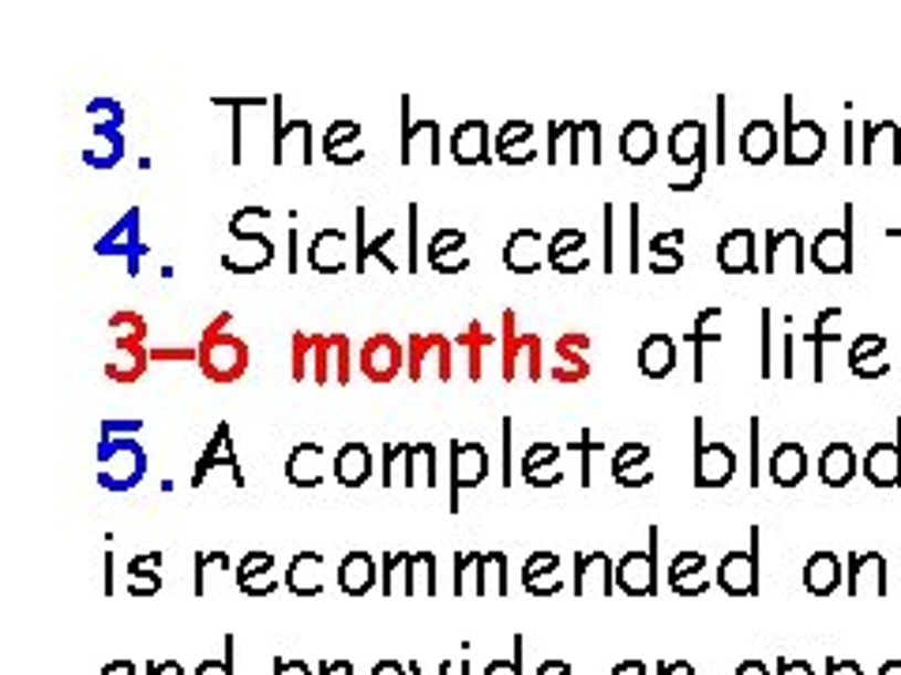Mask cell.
<instances>
[{
  "instance_id": "60d3db41",
  "label": "cell",
  "mask_w": 901,
  "mask_h": 675,
  "mask_svg": "<svg viewBox=\"0 0 901 675\" xmlns=\"http://www.w3.org/2000/svg\"><path fill=\"white\" fill-rule=\"evenodd\" d=\"M158 559H163V556L155 551V556H136L128 563V570H132V593H136V597L158 593V586H163V582H158V574H155Z\"/></svg>"
},
{
  "instance_id": "5bb4252c",
  "label": "cell",
  "mask_w": 901,
  "mask_h": 675,
  "mask_svg": "<svg viewBox=\"0 0 901 675\" xmlns=\"http://www.w3.org/2000/svg\"><path fill=\"white\" fill-rule=\"evenodd\" d=\"M541 260H548V249L541 244L534 230H518L504 249V267L511 274H534L541 271Z\"/></svg>"
},
{
  "instance_id": "e0dca14e",
  "label": "cell",
  "mask_w": 901,
  "mask_h": 675,
  "mask_svg": "<svg viewBox=\"0 0 901 675\" xmlns=\"http://www.w3.org/2000/svg\"><path fill=\"white\" fill-rule=\"evenodd\" d=\"M650 458V446L647 443H624L620 454L612 458V477L616 484H624V488H647L653 481V473L642 470V462Z\"/></svg>"
},
{
  "instance_id": "d590c367",
  "label": "cell",
  "mask_w": 901,
  "mask_h": 675,
  "mask_svg": "<svg viewBox=\"0 0 901 675\" xmlns=\"http://www.w3.org/2000/svg\"><path fill=\"white\" fill-rule=\"evenodd\" d=\"M680 244H684V230H672V233H658L650 241V252H653V263L650 267L658 274H677L684 267V252H680Z\"/></svg>"
},
{
  "instance_id": "7402d4cb",
  "label": "cell",
  "mask_w": 901,
  "mask_h": 675,
  "mask_svg": "<svg viewBox=\"0 0 901 675\" xmlns=\"http://www.w3.org/2000/svg\"><path fill=\"white\" fill-rule=\"evenodd\" d=\"M222 365H230L233 376L244 372V346H241V341H233V338H207L203 341V372L226 379Z\"/></svg>"
},
{
  "instance_id": "30bf717a",
  "label": "cell",
  "mask_w": 901,
  "mask_h": 675,
  "mask_svg": "<svg viewBox=\"0 0 901 675\" xmlns=\"http://www.w3.org/2000/svg\"><path fill=\"white\" fill-rule=\"evenodd\" d=\"M865 477L876 488H894L901 484V416H898V443H876L865 454Z\"/></svg>"
},
{
  "instance_id": "8d00e7d4",
  "label": "cell",
  "mask_w": 901,
  "mask_h": 675,
  "mask_svg": "<svg viewBox=\"0 0 901 675\" xmlns=\"http://www.w3.org/2000/svg\"><path fill=\"white\" fill-rule=\"evenodd\" d=\"M391 236H395V230H387V233H379L376 241H368L365 236V207H357V263H354L357 274H365L368 260H376V263H384L387 271H395V263L384 255V244L391 241Z\"/></svg>"
},
{
  "instance_id": "94428289",
  "label": "cell",
  "mask_w": 901,
  "mask_h": 675,
  "mask_svg": "<svg viewBox=\"0 0 901 675\" xmlns=\"http://www.w3.org/2000/svg\"><path fill=\"white\" fill-rule=\"evenodd\" d=\"M373 675H402V664L384 661V664H376V672H373Z\"/></svg>"
},
{
  "instance_id": "74e56055",
  "label": "cell",
  "mask_w": 901,
  "mask_h": 675,
  "mask_svg": "<svg viewBox=\"0 0 901 675\" xmlns=\"http://www.w3.org/2000/svg\"><path fill=\"white\" fill-rule=\"evenodd\" d=\"M590 578H597L605 593H609L612 578H609V559H605V551H594V556H578V563H575V593H590Z\"/></svg>"
},
{
  "instance_id": "603a6c76",
  "label": "cell",
  "mask_w": 901,
  "mask_h": 675,
  "mask_svg": "<svg viewBox=\"0 0 901 675\" xmlns=\"http://www.w3.org/2000/svg\"><path fill=\"white\" fill-rule=\"evenodd\" d=\"M653 155H658V131H653L650 120H631L620 136V158L631 161V166H647Z\"/></svg>"
},
{
  "instance_id": "e575fe53",
  "label": "cell",
  "mask_w": 901,
  "mask_h": 675,
  "mask_svg": "<svg viewBox=\"0 0 901 675\" xmlns=\"http://www.w3.org/2000/svg\"><path fill=\"white\" fill-rule=\"evenodd\" d=\"M688 341L695 349V383H703V349L706 341H721V308H706L699 312V319L691 323Z\"/></svg>"
},
{
  "instance_id": "9a60e30c",
  "label": "cell",
  "mask_w": 901,
  "mask_h": 675,
  "mask_svg": "<svg viewBox=\"0 0 901 675\" xmlns=\"http://www.w3.org/2000/svg\"><path fill=\"white\" fill-rule=\"evenodd\" d=\"M324 155L335 161V166H354V161L365 158V147H360V125L357 120H335L324 136Z\"/></svg>"
},
{
  "instance_id": "9f6ffc18",
  "label": "cell",
  "mask_w": 901,
  "mask_h": 675,
  "mask_svg": "<svg viewBox=\"0 0 901 675\" xmlns=\"http://www.w3.org/2000/svg\"><path fill=\"white\" fill-rule=\"evenodd\" d=\"M196 675H230V657L226 661H214V664H203Z\"/></svg>"
},
{
  "instance_id": "f907efd6",
  "label": "cell",
  "mask_w": 901,
  "mask_h": 675,
  "mask_svg": "<svg viewBox=\"0 0 901 675\" xmlns=\"http://www.w3.org/2000/svg\"><path fill=\"white\" fill-rule=\"evenodd\" d=\"M763 376H771V308L763 312Z\"/></svg>"
},
{
  "instance_id": "03108f58",
  "label": "cell",
  "mask_w": 901,
  "mask_h": 675,
  "mask_svg": "<svg viewBox=\"0 0 901 675\" xmlns=\"http://www.w3.org/2000/svg\"><path fill=\"white\" fill-rule=\"evenodd\" d=\"M661 675H695V672L688 664H669V668H661Z\"/></svg>"
},
{
  "instance_id": "f1b7e54d",
  "label": "cell",
  "mask_w": 901,
  "mask_h": 675,
  "mask_svg": "<svg viewBox=\"0 0 901 675\" xmlns=\"http://www.w3.org/2000/svg\"><path fill=\"white\" fill-rule=\"evenodd\" d=\"M868 586H871V593H879L883 597V589H887V563H883V556H852V563H849V593L857 597V593H868Z\"/></svg>"
},
{
  "instance_id": "9c48e42d",
  "label": "cell",
  "mask_w": 901,
  "mask_h": 675,
  "mask_svg": "<svg viewBox=\"0 0 901 675\" xmlns=\"http://www.w3.org/2000/svg\"><path fill=\"white\" fill-rule=\"evenodd\" d=\"M669 155H672L677 166H691V161H695L699 177H703V169H706V128H703V120H684V125L672 128Z\"/></svg>"
},
{
  "instance_id": "cb8c5ba5",
  "label": "cell",
  "mask_w": 901,
  "mask_h": 675,
  "mask_svg": "<svg viewBox=\"0 0 901 675\" xmlns=\"http://www.w3.org/2000/svg\"><path fill=\"white\" fill-rule=\"evenodd\" d=\"M286 582H290L293 593L316 597L319 586H324V556H319V551H297V556H293V563H290Z\"/></svg>"
},
{
  "instance_id": "003e7915",
  "label": "cell",
  "mask_w": 901,
  "mask_h": 675,
  "mask_svg": "<svg viewBox=\"0 0 901 675\" xmlns=\"http://www.w3.org/2000/svg\"><path fill=\"white\" fill-rule=\"evenodd\" d=\"M879 675H901V664H898V661H894V664H887V668L879 672Z\"/></svg>"
},
{
  "instance_id": "f546056e",
  "label": "cell",
  "mask_w": 901,
  "mask_h": 675,
  "mask_svg": "<svg viewBox=\"0 0 901 675\" xmlns=\"http://www.w3.org/2000/svg\"><path fill=\"white\" fill-rule=\"evenodd\" d=\"M827 341H841V308H823L808 330V346L815 360V383H823V349Z\"/></svg>"
},
{
  "instance_id": "816d5d0a",
  "label": "cell",
  "mask_w": 901,
  "mask_h": 675,
  "mask_svg": "<svg viewBox=\"0 0 901 675\" xmlns=\"http://www.w3.org/2000/svg\"><path fill=\"white\" fill-rule=\"evenodd\" d=\"M553 271H559V274L586 271V260H583V255H572V260H559V263H553Z\"/></svg>"
},
{
  "instance_id": "f35d334b",
  "label": "cell",
  "mask_w": 901,
  "mask_h": 675,
  "mask_svg": "<svg viewBox=\"0 0 901 675\" xmlns=\"http://www.w3.org/2000/svg\"><path fill=\"white\" fill-rule=\"evenodd\" d=\"M530 136H534V125H526V120H511V125H504V131L496 136V155L511 161V166H526L530 158L518 155V143H526Z\"/></svg>"
},
{
  "instance_id": "4316f807",
  "label": "cell",
  "mask_w": 901,
  "mask_h": 675,
  "mask_svg": "<svg viewBox=\"0 0 901 675\" xmlns=\"http://www.w3.org/2000/svg\"><path fill=\"white\" fill-rule=\"evenodd\" d=\"M639 368L647 379H666L677 368V346L669 335H650L639 349Z\"/></svg>"
},
{
  "instance_id": "681fc988",
  "label": "cell",
  "mask_w": 901,
  "mask_h": 675,
  "mask_svg": "<svg viewBox=\"0 0 901 675\" xmlns=\"http://www.w3.org/2000/svg\"><path fill=\"white\" fill-rule=\"evenodd\" d=\"M612 207L605 203V271H612Z\"/></svg>"
},
{
  "instance_id": "d6986e66",
  "label": "cell",
  "mask_w": 901,
  "mask_h": 675,
  "mask_svg": "<svg viewBox=\"0 0 901 675\" xmlns=\"http://www.w3.org/2000/svg\"><path fill=\"white\" fill-rule=\"evenodd\" d=\"M218 462H226L233 470V484H244V473H241V462H237V454H233V443H230V424H218V432H214V443L207 446V454L203 458H199V465H196V477H192V484L199 488V484L207 481V473L214 470Z\"/></svg>"
},
{
  "instance_id": "4dcf8cb0",
  "label": "cell",
  "mask_w": 901,
  "mask_h": 675,
  "mask_svg": "<svg viewBox=\"0 0 901 675\" xmlns=\"http://www.w3.org/2000/svg\"><path fill=\"white\" fill-rule=\"evenodd\" d=\"M271 567H274V559L268 556V551H249V556L241 559V570H237V582H241L244 593L268 597V593H274Z\"/></svg>"
},
{
  "instance_id": "1f68e13d",
  "label": "cell",
  "mask_w": 901,
  "mask_h": 675,
  "mask_svg": "<svg viewBox=\"0 0 901 675\" xmlns=\"http://www.w3.org/2000/svg\"><path fill=\"white\" fill-rule=\"evenodd\" d=\"M373 582H376V563L368 551H349L343 563H338V586H343L349 597L368 593Z\"/></svg>"
},
{
  "instance_id": "52a82bcc",
  "label": "cell",
  "mask_w": 901,
  "mask_h": 675,
  "mask_svg": "<svg viewBox=\"0 0 901 675\" xmlns=\"http://www.w3.org/2000/svg\"><path fill=\"white\" fill-rule=\"evenodd\" d=\"M717 582L725 593L733 597H747L758 589V559H755V548L752 551H729L725 559H721L717 567Z\"/></svg>"
},
{
  "instance_id": "7c38bea8",
  "label": "cell",
  "mask_w": 901,
  "mask_h": 675,
  "mask_svg": "<svg viewBox=\"0 0 901 675\" xmlns=\"http://www.w3.org/2000/svg\"><path fill=\"white\" fill-rule=\"evenodd\" d=\"M286 481L293 488H316L324 481V446L319 443H297L286 458Z\"/></svg>"
},
{
  "instance_id": "ee69618b",
  "label": "cell",
  "mask_w": 901,
  "mask_h": 675,
  "mask_svg": "<svg viewBox=\"0 0 901 675\" xmlns=\"http://www.w3.org/2000/svg\"><path fill=\"white\" fill-rule=\"evenodd\" d=\"M583 244H586V236L578 230H559L553 236V244H548V267L559 263V260H572V252H578Z\"/></svg>"
},
{
  "instance_id": "83f0119b",
  "label": "cell",
  "mask_w": 901,
  "mask_h": 675,
  "mask_svg": "<svg viewBox=\"0 0 901 675\" xmlns=\"http://www.w3.org/2000/svg\"><path fill=\"white\" fill-rule=\"evenodd\" d=\"M308 263H312V271H319V274H338V271H343L346 267L343 233H338V230L316 233V241H312V249H308Z\"/></svg>"
},
{
  "instance_id": "2e32d148",
  "label": "cell",
  "mask_w": 901,
  "mask_h": 675,
  "mask_svg": "<svg viewBox=\"0 0 901 675\" xmlns=\"http://www.w3.org/2000/svg\"><path fill=\"white\" fill-rule=\"evenodd\" d=\"M808 473V454L800 443H777L771 454V481L777 488H796Z\"/></svg>"
},
{
  "instance_id": "91938a15",
  "label": "cell",
  "mask_w": 901,
  "mask_h": 675,
  "mask_svg": "<svg viewBox=\"0 0 901 675\" xmlns=\"http://www.w3.org/2000/svg\"><path fill=\"white\" fill-rule=\"evenodd\" d=\"M612 675H647V672H642V664H639V661H624Z\"/></svg>"
},
{
  "instance_id": "7bdbcfd3",
  "label": "cell",
  "mask_w": 901,
  "mask_h": 675,
  "mask_svg": "<svg viewBox=\"0 0 901 675\" xmlns=\"http://www.w3.org/2000/svg\"><path fill=\"white\" fill-rule=\"evenodd\" d=\"M436 556L432 551H421V556H410V593H417V586H421V593H432L436 582Z\"/></svg>"
},
{
  "instance_id": "3957f363",
  "label": "cell",
  "mask_w": 901,
  "mask_h": 675,
  "mask_svg": "<svg viewBox=\"0 0 901 675\" xmlns=\"http://www.w3.org/2000/svg\"><path fill=\"white\" fill-rule=\"evenodd\" d=\"M736 473V454L725 443L703 440V416H695V484L699 488H725Z\"/></svg>"
},
{
  "instance_id": "e7e4bbea",
  "label": "cell",
  "mask_w": 901,
  "mask_h": 675,
  "mask_svg": "<svg viewBox=\"0 0 901 675\" xmlns=\"http://www.w3.org/2000/svg\"><path fill=\"white\" fill-rule=\"evenodd\" d=\"M102 675H132V664L128 661H117V664H109V668L102 672Z\"/></svg>"
},
{
  "instance_id": "ac0fdd59",
  "label": "cell",
  "mask_w": 901,
  "mask_h": 675,
  "mask_svg": "<svg viewBox=\"0 0 901 675\" xmlns=\"http://www.w3.org/2000/svg\"><path fill=\"white\" fill-rule=\"evenodd\" d=\"M136 225H139V211H128L125 222L113 225V233L106 236V241H98V255L125 252V263H128L132 274L139 271V255H144V244H139V236H136Z\"/></svg>"
},
{
  "instance_id": "8992f818",
  "label": "cell",
  "mask_w": 901,
  "mask_h": 675,
  "mask_svg": "<svg viewBox=\"0 0 901 675\" xmlns=\"http://www.w3.org/2000/svg\"><path fill=\"white\" fill-rule=\"evenodd\" d=\"M451 515H459V492L462 488H478L481 481L489 477V454L481 443H454L451 446Z\"/></svg>"
},
{
  "instance_id": "7dc6e473",
  "label": "cell",
  "mask_w": 901,
  "mask_h": 675,
  "mask_svg": "<svg viewBox=\"0 0 901 675\" xmlns=\"http://www.w3.org/2000/svg\"><path fill=\"white\" fill-rule=\"evenodd\" d=\"M567 451H578L583 454V488H590V454L601 451V443L590 440V432H583V440L578 443H567Z\"/></svg>"
},
{
  "instance_id": "d6a6232c",
  "label": "cell",
  "mask_w": 901,
  "mask_h": 675,
  "mask_svg": "<svg viewBox=\"0 0 901 675\" xmlns=\"http://www.w3.org/2000/svg\"><path fill=\"white\" fill-rule=\"evenodd\" d=\"M774 150H777V128L771 120H752V125L744 128V136H740V155H744V161H752V166L771 161Z\"/></svg>"
},
{
  "instance_id": "44dd1931",
  "label": "cell",
  "mask_w": 901,
  "mask_h": 675,
  "mask_svg": "<svg viewBox=\"0 0 901 675\" xmlns=\"http://www.w3.org/2000/svg\"><path fill=\"white\" fill-rule=\"evenodd\" d=\"M559 446L556 443H534L530 446V454L523 458V477L526 484H534V488H553V484L564 481V473L553 470Z\"/></svg>"
},
{
  "instance_id": "6f0895ef",
  "label": "cell",
  "mask_w": 901,
  "mask_h": 675,
  "mask_svg": "<svg viewBox=\"0 0 901 675\" xmlns=\"http://www.w3.org/2000/svg\"><path fill=\"white\" fill-rule=\"evenodd\" d=\"M274 668H279V675H308L305 664H290V661H279Z\"/></svg>"
},
{
  "instance_id": "11a10c76",
  "label": "cell",
  "mask_w": 901,
  "mask_h": 675,
  "mask_svg": "<svg viewBox=\"0 0 901 675\" xmlns=\"http://www.w3.org/2000/svg\"><path fill=\"white\" fill-rule=\"evenodd\" d=\"M504 462H507V473H504V484L511 488V416L504 421Z\"/></svg>"
},
{
  "instance_id": "277c9868",
  "label": "cell",
  "mask_w": 901,
  "mask_h": 675,
  "mask_svg": "<svg viewBox=\"0 0 901 675\" xmlns=\"http://www.w3.org/2000/svg\"><path fill=\"white\" fill-rule=\"evenodd\" d=\"M827 150V131L815 120L793 117V98H785V161L789 166H815Z\"/></svg>"
},
{
  "instance_id": "6125c7cd",
  "label": "cell",
  "mask_w": 901,
  "mask_h": 675,
  "mask_svg": "<svg viewBox=\"0 0 901 675\" xmlns=\"http://www.w3.org/2000/svg\"><path fill=\"white\" fill-rule=\"evenodd\" d=\"M537 675H572V672H567V664L553 661V664H545V668H537Z\"/></svg>"
},
{
  "instance_id": "6da1fadb",
  "label": "cell",
  "mask_w": 901,
  "mask_h": 675,
  "mask_svg": "<svg viewBox=\"0 0 901 675\" xmlns=\"http://www.w3.org/2000/svg\"><path fill=\"white\" fill-rule=\"evenodd\" d=\"M147 473V454L139 451L136 440H102V465L98 481L109 492H128L144 481Z\"/></svg>"
},
{
  "instance_id": "8fae6325",
  "label": "cell",
  "mask_w": 901,
  "mask_h": 675,
  "mask_svg": "<svg viewBox=\"0 0 901 675\" xmlns=\"http://www.w3.org/2000/svg\"><path fill=\"white\" fill-rule=\"evenodd\" d=\"M451 155H454V161H459V166H489L492 155H489V128H485V120H462V125L454 128Z\"/></svg>"
},
{
  "instance_id": "4fadbf2b",
  "label": "cell",
  "mask_w": 901,
  "mask_h": 675,
  "mask_svg": "<svg viewBox=\"0 0 901 675\" xmlns=\"http://www.w3.org/2000/svg\"><path fill=\"white\" fill-rule=\"evenodd\" d=\"M717 263L725 274H747V271H758L755 263V233L752 230H733L721 236L717 244Z\"/></svg>"
},
{
  "instance_id": "db71d44e",
  "label": "cell",
  "mask_w": 901,
  "mask_h": 675,
  "mask_svg": "<svg viewBox=\"0 0 901 675\" xmlns=\"http://www.w3.org/2000/svg\"><path fill=\"white\" fill-rule=\"evenodd\" d=\"M485 675H518V661H496V664H489Z\"/></svg>"
},
{
  "instance_id": "b9f144b4",
  "label": "cell",
  "mask_w": 901,
  "mask_h": 675,
  "mask_svg": "<svg viewBox=\"0 0 901 675\" xmlns=\"http://www.w3.org/2000/svg\"><path fill=\"white\" fill-rule=\"evenodd\" d=\"M887 338H879V335H860L857 341H852V349H849V368L857 372V368H868V360H887Z\"/></svg>"
},
{
  "instance_id": "836d02e7",
  "label": "cell",
  "mask_w": 901,
  "mask_h": 675,
  "mask_svg": "<svg viewBox=\"0 0 901 675\" xmlns=\"http://www.w3.org/2000/svg\"><path fill=\"white\" fill-rule=\"evenodd\" d=\"M703 567H706L703 551H680L677 563L669 567V582H672V589H677V593H684V597L703 593L706 582L699 578V574H703Z\"/></svg>"
},
{
  "instance_id": "be15d7a7",
  "label": "cell",
  "mask_w": 901,
  "mask_h": 675,
  "mask_svg": "<svg viewBox=\"0 0 901 675\" xmlns=\"http://www.w3.org/2000/svg\"><path fill=\"white\" fill-rule=\"evenodd\" d=\"M736 675H766V668L758 661H747V664H740V672Z\"/></svg>"
},
{
  "instance_id": "680465c9",
  "label": "cell",
  "mask_w": 901,
  "mask_h": 675,
  "mask_svg": "<svg viewBox=\"0 0 901 675\" xmlns=\"http://www.w3.org/2000/svg\"><path fill=\"white\" fill-rule=\"evenodd\" d=\"M830 675H860V668L857 664H849V661H830Z\"/></svg>"
},
{
  "instance_id": "7a4b0ae2",
  "label": "cell",
  "mask_w": 901,
  "mask_h": 675,
  "mask_svg": "<svg viewBox=\"0 0 901 675\" xmlns=\"http://www.w3.org/2000/svg\"><path fill=\"white\" fill-rule=\"evenodd\" d=\"M658 537L661 529L650 526V548L647 551H628L616 563V586L631 597H650L658 589Z\"/></svg>"
},
{
  "instance_id": "f6af8a7d",
  "label": "cell",
  "mask_w": 901,
  "mask_h": 675,
  "mask_svg": "<svg viewBox=\"0 0 901 675\" xmlns=\"http://www.w3.org/2000/svg\"><path fill=\"white\" fill-rule=\"evenodd\" d=\"M462 244H467V233H459V230H443V233H436V241H432V249H429V263L436 267L440 260H448V252H459Z\"/></svg>"
},
{
  "instance_id": "5b68a950",
  "label": "cell",
  "mask_w": 901,
  "mask_h": 675,
  "mask_svg": "<svg viewBox=\"0 0 901 675\" xmlns=\"http://www.w3.org/2000/svg\"><path fill=\"white\" fill-rule=\"evenodd\" d=\"M852 207H846V230H823L811 241V263L823 274H849L852 271Z\"/></svg>"
},
{
  "instance_id": "484cf974",
  "label": "cell",
  "mask_w": 901,
  "mask_h": 675,
  "mask_svg": "<svg viewBox=\"0 0 901 675\" xmlns=\"http://www.w3.org/2000/svg\"><path fill=\"white\" fill-rule=\"evenodd\" d=\"M857 473V454H852L849 443H830L827 451L819 454V477L830 488H846Z\"/></svg>"
},
{
  "instance_id": "ffe728a7",
  "label": "cell",
  "mask_w": 901,
  "mask_h": 675,
  "mask_svg": "<svg viewBox=\"0 0 901 675\" xmlns=\"http://www.w3.org/2000/svg\"><path fill=\"white\" fill-rule=\"evenodd\" d=\"M368 477H373V454H368V446L346 443L343 451L335 454V481L346 484V488H360Z\"/></svg>"
},
{
  "instance_id": "ba28073f",
  "label": "cell",
  "mask_w": 901,
  "mask_h": 675,
  "mask_svg": "<svg viewBox=\"0 0 901 675\" xmlns=\"http://www.w3.org/2000/svg\"><path fill=\"white\" fill-rule=\"evenodd\" d=\"M865 166H901V128L894 120L865 125Z\"/></svg>"
},
{
  "instance_id": "ab89813d",
  "label": "cell",
  "mask_w": 901,
  "mask_h": 675,
  "mask_svg": "<svg viewBox=\"0 0 901 675\" xmlns=\"http://www.w3.org/2000/svg\"><path fill=\"white\" fill-rule=\"evenodd\" d=\"M379 365H387V372L395 376V368H398V346L391 338H376V341H368V349H365V372L373 376V379H384V368Z\"/></svg>"
},
{
  "instance_id": "c3c4849f",
  "label": "cell",
  "mask_w": 901,
  "mask_h": 675,
  "mask_svg": "<svg viewBox=\"0 0 901 675\" xmlns=\"http://www.w3.org/2000/svg\"><path fill=\"white\" fill-rule=\"evenodd\" d=\"M717 166L725 161V98H717V143H714Z\"/></svg>"
},
{
  "instance_id": "f5cc1de1",
  "label": "cell",
  "mask_w": 901,
  "mask_h": 675,
  "mask_svg": "<svg viewBox=\"0 0 901 675\" xmlns=\"http://www.w3.org/2000/svg\"><path fill=\"white\" fill-rule=\"evenodd\" d=\"M777 675H815V672H811V664H804V661H785Z\"/></svg>"
},
{
  "instance_id": "d4e9b609",
  "label": "cell",
  "mask_w": 901,
  "mask_h": 675,
  "mask_svg": "<svg viewBox=\"0 0 901 675\" xmlns=\"http://www.w3.org/2000/svg\"><path fill=\"white\" fill-rule=\"evenodd\" d=\"M804 586L811 589L815 597H827L841 586V559L834 551H815V556L804 563Z\"/></svg>"
},
{
  "instance_id": "bcb514c9",
  "label": "cell",
  "mask_w": 901,
  "mask_h": 675,
  "mask_svg": "<svg viewBox=\"0 0 901 675\" xmlns=\"http://www.w3.org/2000/svg\"><path fill=\"white\" fill-rule=\"evenodd\" d=\"M556 567H559V559L553 556V551H534L526 570H523V582H537L541 574H553Z\"/></svg>"
}]
</instances>
